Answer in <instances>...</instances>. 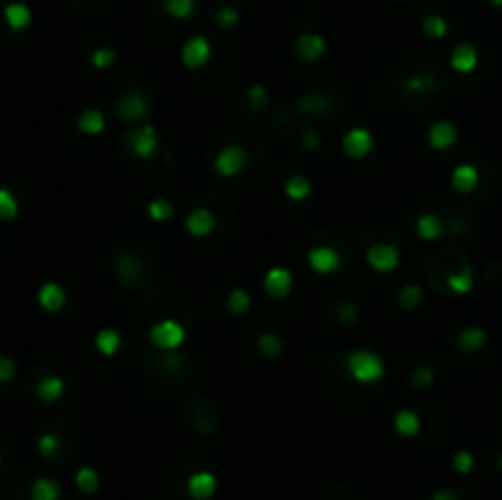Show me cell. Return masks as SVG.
<instances>
[{"label": "cell", "instance_id": "obj_1", "mask_svg": "<svg viewBox=\"0 0 502 500\" xmlns=\"http://www.w3.org/2000/svg\"><path fill=\"white\" fill-rule=\"evenodd\" d=\"M346 370L358 383H377L385 375V363L372 350H353L346 355Z\"/></svg>", "mask_w": 502, "mask_h": 500}, {"label": "cell", "instance_id": "obj_2", "mask_svg": "<svg viewBox=\"0 0 502 500\" xmlns=\"http://www.w3.org/2000/svg\"><path fill=\"white\" fill-rule=\"evenodd\" d=\"M187 341V329L174 319H162V322L152 324L150 329V343L160 350H174Z\"/></svg>", "mask_w": 502, "mask_h": 500}, {"label": "cell", "instance_id": "obj_3", "mask_svg": "<svg viewBox=\"0 0 502 500\" xmlns=\"http://www.w3.org/2000/svg\"><path fill=\"white\" fill-rule=\"evenodd\" d=\"M306 262H309V267L316 275H334V272L341 270L343 255L331 245H314L309 255H306Z\"/></svg>", "mask_w": 502, "mask_h": 500}, {"label": "cell", "instance_id": "obj_4", "mask_svg": "<svg viewBox=\"0 0 502 500\" xmlns=\"http://www.w3.org/2000/svg\"><path fill=\"white\" fill-rule=\"evenodd\" d=\"M372 145H375V138H372V133L365 130V128H351L341 140L343 152H346V157H351V159L368 157L372 150Z\"/></svg>", "mask_w": 502, "mask_h": 500}, {"label": "cell", "instance_id": "obj_5", "mask_svg": "<svg viewBox=\"0 0 502 500\" xmlns=\"http://www.w3.org/2000/svg\"><path fill=\"white\" fill-rule=\"evenodd\" d=\"M365 260H368V265H370L375 272H392V270H397L402 255H399L397 245H392V243H375V245H370V248H368Z\"/></svg>", "mask_w": 502, "mask_h": 500}, {"label": "cell", "instance_id": "obj_6", "mask_svg": "<svg viewBox=\"0 0 502 500\" xmlns=\"http://www.w3.org/2000/svg\"><path fill=\"white\" fill-rule=\"evenodd\" d=\"M157 145H160V135H157L155 126H142L127 135V147L140 159H150L157 152Z\"/></svg>", "mask_w": 502, "mask_h": 500}, {"label": "cell", "instance_id": "obj_7", "mask_svg": "<svg viewBox=\"0 0 502 500\" xmlns=\"http://www.w3.org/2000/svg\"><path fill=\"white\" fill-rule=\"evenodd\" d=\"M245 164H248V152L240 145H225L213 159V167L221 177H235L243 172Z\"/></svg>", "mask_w": 502, "mask_h": 500}, {"label": "cell", "instance_id": "obj_8", "mask_svg": "<svg viewBox=\"0 0 502 500\" xmlns=\"http://www.w3.org/2000/svg\"><path fill=\"white\" fill-rule=\"evenodd\" d=\"M118 108V118L125 123H135V121H142V118L147 116V111H150V103L142 94H137V91H132V94H125L120 96L115 103Z\"/></svg>", "mask_w": 502, "mask_h": 500}, {"label": "cell", "instance_id": "obj_9", "mask_svg": "<svg viewBox=\"0 0 502 500\" xmlns=\"http://www.w3.org/2000/svg\"><path fill=\"white\" fill-rule=\"evenodd\" d=\"M291 285H294V277L287 267H270L268 275L263 280V287L272 300H284L291 292Z\"/></svg>", "mask_w": 502, "mask_h": 500}, {"label": "cell", "instance_id": "obj_10", "mask_svg": "<svg viewBox=\"0 0 502 500\" xmlns=\"http://www.w3.org/2000/svg\"><path fill=\"white\" fill-rule=\"evenodd\" d=\"M208 56H211V44H208L206 37H192L184 42V47H182L184 66H189V69H199V66L206 64Z\"/></svg>", "mask_w": 502, "mask_h": 500}, {"label": "cell", "instance_id": "obj_11", "mask_svg": "<svg viewBox=\"0 0 502 500\" xmlns=\"http://www.w3.org/2000/svg\"><path fill=\"white\" fill-rule=\"evenodd\" d=\"M37 304L49 314L61 312L66 304V290L59 285V282H44V285L37 290Z\"/></svg>", "mask_w": 502, "mask_h": 500}, {"label": "cell", "instance_id": "obj_12", "mask_svg": "<svg viewBox=\"0 0 502 500\" xmlns=\"http://www.w3.org/2000/svg\"><path fill=\"white\" fill-rule=\"evenodd\" d=\"M429 145L434 147V150H448L451 145H456V140H458V128L453 126V123L448 121H439L434 123L432 128H429V135H427Z\"/></svg>", "mask_w": 502, "mask_h": 500}, {"label": "cell", "instance_id": "obj_13", "mask_svg": "<svg viewBox=\"0 0 502 500\" xmlns=\"http://www.w3.org/2000/svg\"><path fill=\"white\" fill-rule=\"evenodd\" d=\"M216 488H218V481H216V476L213 473H208V471H196V473H192L189 476V481H187V491H189V496H192L194 500H208L216 493Z\"/></svg>", "mask_w": 502, "mask_h": 500}, {"label": "cell", "instance_id": "obj_14", "mask_svg": "<svg viewBox=\"0 0 502 500\" xmlns=\"http://www.w3.org/2000/svg\"><path fill=\"white\" fill-rule=\"evenodd\" d=\"M478 59H480L478 49H475L473 44L460 42L451 51V69L458 71V74H470V71H475V66H478Z\"/></svg>", "mask_w": 502, "mask_h": 500}, {"label": "cell", "instance_id": "obj_15", "mask_svg": "<svg viewBox=\"0 0 502 500\" xmlns=\"http://www.w3.org/2000/svg\"><path fill=\"white\" fill-rule=\"evenodd\" d=\"M480 184V172L475 164H458L451 172V187L458 194H470Z\"/></svg>", "mask_w": 502, "mask_h": 500}, {"label": "cell", "instance_id": "obj_16", "mask_svg": "<svg viewBox=\"0 0 502 500\" xmlns=\"http://www.w3.org/2000/svg\"><path fill=\"white\" fill-rule=\"evenodd\" d=\"M213 228H216V216L208 209H194L187 216V231L194 238H206V236H211Z\"/></svg>", "mask_w": 502, "mask_h": 500}, {"label": "cell", "instance_id": "obj_17", "mask_svg": "<svg viewBox=\"0 0 502 500\" xmlns=\"http://www.w3.org/2000/svg\"><path fill=\"white\" fill-rule=\"evenodd\" d=\"M294 47H296V54H299L304 61H316V59L324 56L326 39L321 37V35H316V32H304V35H299V39H296Z\"/></svg>", "mask_w": 502, "mask_h": 500}, {"label": "cell", "instance_id": "obj_18", "mask_svg": "<svg viewBox=\"0 0 502 500\" xmlns=\"http://www.w3.org/2000/svg\"><path fill=\"white\" fill-rule=\"evenodd\" d=\"M3 18L10 30L20 32V30L30 28V23H32V10H30L25 3H10V5H5Z\"/></svg>", "mask_w": 502, "mask_h": 500}, {"label": "cell", "instance_id": "obj_19", "mask_svg": "<svg viewBox=\"0 0 502 500\" xmlns=\"http://www.w3.org/2000/svg\"><path fill=\"white\" fill-rule=\"evenodd\" d=\"M458 346L465 350V353H478L480 348L488 343V331L483 327H468L458 334Z\"/></svg>", "mask_w": 502, "mask_h": 500}, {"label": "cell", "instance_id": "obj_20", "mask_svg": "<svg viewBox=\"0 0 502 500\" xmlns=\"http://www.w3.org/2000/svg\"><path fill=\"white\" fill-rule=\"evenodd\" d=\"M76 126H79V130L84 133V135H89V138L101 135V133L106 130V116L101 111H96V108H89V111H84L79 116Z\"/></svg>", "mask_w": 502, "mask_h": 500}, {"label": "cell", "instance_id": "obj_21", "mask_svg": "<svg viewBox=\"0 0 502 500\" xmlns=\"http://www.w3.org/2000/svg\"><path fill=\"white\" fill-rule=\"evenodd\" d=\"M59 496H61L59 481L47 476L34 478L32 488H30V500H59Z\"/></svg>", "mask_w": 502, "mask_h": 500}, {"label": "cell", "instance_id": "obj_22", "mask_svg": "<svg viewBox=\"0 0 502 500\" xmlns=\"http://www.w3.org/2000/svg\"><path fill=\"white\" fill-rule=\"evenodd\" d=\"M417 236L422 240H437L444 236V221L437 214H422L417 219Z\"/></svg>", "mask_w": 502, "mask_h": 500}, {"label": "cell", "instance_id": "obj_23", "mask_svg": "<svg viewBox=\"0 0 502 500\" xmlns=\"http://www.w3.org/2000/svg\"><path fill=\"white\" fill-rule=\"evenodd\" d=\"M419 429H422V420H419L417 412L412 410H399L394 415V432L399 437H417Z\"/></svg>", "mask_w": 502, "mask_h": 500}, {"label": "cell", "instance_id": "obj_24", "mask_svg": "<svg viewBox=\"0 0 502 500\" xmlns=\"http://www.w3.org/2000/svg\"><path fill=\"white\" fill-rule=\"evenodd\" d=\"M64 380L56 378V375H44L42 380L37 383V398L42 402H47V405H52L64 395Z\"/></svg>", "mask_w": 502, "mask_h": 500}, {"label": "cell", "instance_id": "obj_25", "mask_svg": "<svg viewBox=\"0 0 502 500\" xmlns=\"http://www.w3.org/2000/svg\"><path fill=\"white\" fill-rule=\"evenodd\" d=\"M94 343H96V350H99V353L115 355L123 346V339H120V334H118L115 329H101V331L96 334Z\"/></svg>", "mask_w": 502, "mask_h": 500}, {"label": "cell", "instance_id": "obj_26", "mask_svg": "<svg viewBox=\"0 0 502 500\" xmlns=\"http://www.w3.org/2000/svg\"><path fill=\"white\" fill-rule=\"evenodd\" d=\"M473 270L470 267H458V270H453L451 275L446 277V285L451 292H456V295H468L470 290H473Z\"/></svg>", "mask_w": 502, "mask_h": 500}, {"label": "cell", "instance_id": "obj_27", "mask_svg": "<svg viewBox=\"0 0 502 500\" xmlns=\"http://www.w3.org/2000/svg\"><path fill=\"white\" fill-rule=\"evenodd\" d=\"M99 486H101V476L96 473V468L81 466L79 471H76V488H79L81 493L91 496V493L99 491Z\"/></svg>", "mask_w": 502, "mask_h": 500}, {"label": "cell", "instance_id": "obj_28", "mask_svg": "<svg viewBox=\"0 0 502 500\" xmlns=\"http://www.w3.org/2000/svg\"><path fill=\"white\" fill-rule=\"evenodd\" d=\"M284 194L289 197L291 201H304L306 197L311 194V184L306 177H299V174H294V177H289L284 182Z\"/></svg>", "mask_w": 502, "mask_h": 500}, {"label": "cell", "instance_id": "obj_29", "mask_svg": "<svg viewBox=\"0 0 502 500\" xmlns=\"http://www.w3.org/2000/svg\"><path fill=\"white\" fill-rule=\"evenodd\" d=\"M162 8L169 18L174 20H187L192 18L194 8H196V0H162Z\"/></svg>", "mask_w": 502, "mask_h": 500}, {"label": "cell", "instance_id": "obj_30", "mask_svg": "<svg viewBox=\"0 0 502 500\" xmlns=\"http://www.w3.org/2000/svg\"><path fill=\"white\" fill-rule=\"evenodd\" d=\"M20 214V204L10 189L0 187V221H15Z\"/></svg>", "mask_w": 502, "mask_h": 500}, {"label": "cell", "instance_id": "obj_31", "mask_svg": "<svg viewBox=\"0 0 502 500\" xmlns=\"http://www.w3.org/2000/svg\"><path fill=\"white\" fill-rule=\"evenodd\" d=\"M228 312L233 314V317H243V314H248L250 309V295L248 290H243V287H235L233 292L228 295Z\"/></svg>", "mask_w": 502, "mask_h": 500}, {"label": "cell", "instance_id": "obj_32", "mask_svg": "<svg viewBox=\"0 0 502 500\" xmlns=\"http://www.w3.org/2000/svg\"><path fill=\"white\" fill-rule=\"evenodd\" d=\"M404 89L412 91V94H432V91L437 89V79L429 74H417L404 81Z\"/></svg>", "mask_w": 502, "mask_h": 500}, {"label": "cell", "instance_id": "obj_33", "mask_svg": "<svg viewBox=\"0 0 502 500\" xmlns=\"http://www.w3.org/2000/svg\"><path fill=\"white\" fill-rule=\"evenodd\" d=\"M422 30H424L427 37L441 39V37H446V32H448V23L441 18V15H429V18L424 20Z\"/></svg>", "mask_w": 502, "mask_h": 500}, {"label": "cell", "instance_id": "obj_34", "mask_svg": "<svg viewBox=\"0 0 502 500\" xmlns=\"http://www.w3.org/2000/svg\"><path fill=\"white\" fill-rule=\"evenodd\" d=\"M61 449V439L56 434H52V432H47V434H39V439H37V453L42 458H54L56 453H59Z\"/></svg>", "mask_w": 502, "mask_h": 500}, {"label": "cell", "instance_id": "obj_35", "mask_svg": "<svg viewBox=\"0 0 502 500\" xmlns=\"http://www.w3.org/2000/svg\"><path fill=\"white\" fill-rule=\"evenodd\" d=\"M147 216L157 221V224H162V221H169L174 216V206L167 199H155L147 204Z\"/></svg>", "mask_w": 502, "mask_h": 500}, {"label": "cell", "instance_id": "obj_36", "mask_svg": "<svg viewBox=\"0 0 502 500\" xmlns=\"http://www.w3.org/2000/svg\"><path fill=\"white\" fill-rule=\"evenodd\" d=\"M258 348H260V353H263L265 358H277L284 346H282V339L277 336V334H263L260 341H258Z\"/></svg>", "mask_w": 502, "mask_h": 500}, {"label": "cell", "instance_id": "obj_37", "mask_svg": "<svg viewBox=\"0 0 502 500\" xmlns=\"http://www.w3.org/2000/svg\"><path fill=\"white\" fill-rule=\"evenodd\" d=\"M397 300H399V307L412 312V309H417L419 304H422V290H419L417 285H407V287H402Z\"/></svg>", "mask_w": 502, "mask_h": 500}, {"label": "cell", "instance_id": "obj_38", "mask_svg": "<svg viewBox=\"0 0 502 500\" xmlns=\"http://www.w3.org/2000/svg\"><path fill=\"white\" fill-rule=\"evenodd\" d=\"M113 61H115V49L111 47H101L91 54V64H94L96 69H108Z\"/></svg>", "mask_w": 502, "mask_h": 500}, {"label": "cell", "instance_id": "obj_39", "mask_svg": "<svg viewBox=\"0 0 502 500\" xmlns=\"http://www.w3.org/2000/svg\"><path fill=\"white\" fill-rule=\"evenodd\" d=\"M473 463H475V458H473V453L470 451H458L453 456V468H456V473H470L473 471Z\"/></svg>", "mask_w": 502, "mask_h": 500}, {"label": "cell", "instance_id": "obj_40", "mask_svg": "<svg viewBox=\"0 0 502 500\" xmlns=\"http://www.w3.org/2000/svg\"><path fill=\"white\" fill-rule=\"evenodd\" d=\"M18 373V363L10 355H0V383H10Z\"/></svg>", "mask_w": 502, "mask_h": 500}, {"label": "cell", "instance_id": "obj_41", "mask_svg": "<svg viewBox=\"0 0 502 500\" xmlns=\"http://www.w3.org/2000/svg\"><path fill=\"white\" fill-rule=\"evenodd\" d=\"M432 380H434V373H432V368H427V365H419V368L412 373L414 388H429Z\"/></svg>", "mask_w": 502, "mask_h": 500}, {"label": "cell", "instance_id": "obj_42", "mask_svg": "<svg viewBox=\"0 0 502 500\" xmlns=\"http://www.w3.org/2000/svg\"><path fill=\"white\" fill-rule=\"evenodd\" d=\"M235 23H238V10H235V8H221V10H218V15H216V25H218V28L228 30V28H233Z\"/></svg>", "mask_w": 502, "mask_h": 500}, {"label": "cell", "instance_id": "obj_43", "mask_svg": "<svg viewBox=\"0 0 502 500\" xmlns=\"http://www.w3.org/2000/svg\"><path fill=\"white\" fill-rule=\"evenodd\" d=\"M248 101L253 103L255 108H265V103H268V89H265L263 84H255L248 89Z\"/></svg>", "mask_w": 502, "mask_h": 500}, {"label": "cell", "instance_id": "obj_44", "mask_svg": "<svg viewBox=\"0 0 502 500\" xmlns=\"http://www.w3.org/2000/svg\"><path fill=\"white\" fill-rule=\"evenodd\" d=\"M304 147H319V133L316 130H304Z\"/></svg>", "mask_w": 502, "mask_h": 500}, {"label": "cell", "instance_id": "obj_45", "mask_svg": "<svg viewBox=\"0 0 502 500\" xmlns=\"http://www.w3.org/2000/svg\"><path fill=\"white\" fill-rule=\"evenodd\" d=\"M432 500H458V493H456V491H448V488H444V491L434 493Z\"/></svg>", "mask_w": 502, "mask_h": 500}, {"label": "cell", "instance_id": "obj_46", "mask_svg": "<svg viewBox=\"0 0 502 500\" xmlns=\"http://www.w3.org/2000/svg\"><path fill=\"white\" fill-rule=\"evenodd\" d=\"M490 5H495V8H502V0H488Z\"/></svg>", "mask_w": 502, "mask_h": 500}, {"label": "cell", "instance_id": "obj_47", "mask_svg": "<svg viewBox=\"0 0 502 500\" xmlns=\"http://www.w3.org/2000/svg\"><path fill=\"white\" fill-rule=\"evenodd\" d=\"M500 468H502V453H500Z\"/></svg>", "mask_w": 502, "mask_h": 500}, {"label": "cell", "instance_id": "obj_48", "mask_svg": "<svg viewBox=\"0 0 502 500\" xmlns=\"http://www.w3.org/2000/svg\"><path fill=\"white\" fill-rule=\"evenodd\" d=\"M0 463H3V458H0Z\"/></svg>", "mask_w": 502, "mask_h": 500}]
</instances>
